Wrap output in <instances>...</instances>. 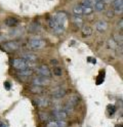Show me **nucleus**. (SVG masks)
<instances>
[{"label": "nucleus", "mask_w": 123, "mask_h": 127, "mask_svg": "<svg viewBox=\"0 0 123 127\" xmlns=\"http://www.w3.org/2000/svg\"><path fill=\"white\" fill-rule=\"evenodd\" d=\"M73 12H74V14H76V15L83 14V7H82L81 5H77V6H75L73 8Z\"/></svg>", "instance_id": "nucleus-19"}, {"label": "nucleus", "mask_w": 123, "mask_h": 127, "mask_svg": "<svg viewBox=\"0 0 123 127\" xmlns=\"http://www.w3.org/2000/svg\"><path fill=\"white\" fill-rule=\"evenodd\" d=\"M0 127H7V125L4 123V122H2V121H0Z\"/></svg>", "instance_id": "nucleus-30"}, {"label": "nucleus", "mask_w": 123, "mask_h": 127, "mask_svg": "<svg viewBox=\"0 0 123 127\" xmlns=\"http://www.w3.org/2000/svg\"><path fill=\"white\" fill-rule=\"evenodd\" d=\"M82 34H83L84 37H88L92 34V29L90 28L89 26H84L82 28Z\"/></svg>", "instance_id": "nucleus-17"}, {"label": "nucleus", "mask_w": 123, "mask_h": 127, "mask_svg": "<svg viewBox=\"0 0 123 127\" xmlns=\"http://www.w3.org/2000/svg\"><path fill=\"white\" fill-rule=\"evenodd\" d=\"M106 8V4L104 1H95L94 2V9L96 11H103Z\"/></svg>", "instance_id": "nucleus-15"}, {"label": "nucleus", "mask_w": 123, "mask_h": 127, "mask_svg": "<svg viewBox=\"0 0 123 127\" xmlns=\"http://www.w3.org/2000/svg\"><path fill=\"white\" fill-rule=\"evenodd\" d=\"M52 97L53 98H56V99H60L62 97H64L66 95V89L63 88V87H56V88H54L52 90Z\"/></svg>", "instance_id": "nucleus-7"}, {"label": "nucleus", "mask_w": 123, "mask_h": 127, "mask_svg": "<svg viewBox=\"0 0 123 127\" xmlns=\"http://www.w3.org/2000/svg\"><path fill=\"white\" fill-rule=\"evenodd\" d=\"M12 67L18 70V71H22V70H26L29 67L28 62H26L24 59H14L12 61Z\"/></svg>", "instance_id": "nucleus-2"}, {"label": "nucleus", "mask_w": 123, "mask_h": 127, "mask_svg": "<svg viewBox=\"0 0 123 127\" xmlns=\"http://www.w3.org/2000/svg\"><path fill=\"white\" fill-rule=\"evenodd\" d=\"M114 4V10L116 12H122L123 9V0H115L113 2Z\"/></svg>", "instance_id": "nucleus-14"}, {"label": "nucleus", "mask_w": 123, "mask_h": 127, "mask_svg": "<svg viewBox=\"0 0 123 127\" xmlns=\"http://www.w3.org/2000/svg\"><path fill=\"white\" fill-rule=\"evenodd\" d=\"M92 11H93V9H92L91 6H84L83 7V13L84 14H90V13H92Z\"/></svg>", "instance_id": "nucleus-25"}, {"label": "nucleus", "mask_w": 123, "mask_h": 127, "mask_svg": "<svg viewBox=\"0 0 123 127\" xmlns=\"http://www.w3.org/2000/svg\"><path fill=\"white\" fill-rule=\"evenodd\" d=\"M73 20H74V23L76 24V26H78V27L82 26V24H83V21H82V19L80 18V15H76Z\"/></svg>", "instance_id": "nucleus-23"}, {"label": "nucleus", "mask_w": 123, "mask_h": 127, "mask_svg": "<svg viewBox=\"0 0 123 127\" xmlns=\"http://www.w3.org/2000/svg\"><path fill=\"white\" fill-rule=\"evenodd\" d=\"M53 74L55 75V76H62V74H63V71H62V68H60V67H54L53 68Z\"/></svg>", "instance_id": "nucleus-24"}, {"label": "nucleus", "mask_w": 123, "mask_h": 127, "mask_svg": "<svg viewBox=\"0 0 123 127\" xmlns=\"http://www.w3.org/2000/svg\"><path fill=\"white\" fill-rule=\"evenodd\" d=\"M49 26H50V28L53 29V30L57 28V22H56V19H55L54 15L51 17L50 20H49Z\"/></svg>", "instance_id": "nucleus-20"}, {"label": "nucleus", "mask_w": 123, "mask_h": 127, "mask_svg": "<svg viewBox=\"0 0 123 127\" xmlns=\"http://www.w3.org/2000/svg\"><path fill=\"white\" fill-rule=\"evenodd\" d=\"M108 23H107L106 21H98L96 24H95V28L98 32H105L107 29H108Z\"/></svg>", "instance_id": "nucleus-10"}, {"label": "nucleus", "mask_w": 123, "mask_h": 127, "mask_svg": "<svg viewBox=\"0 0 123 127\" xmlns=\"http://www.w3.org/2000/svg\"><path fill=\"white\" fill-rule=\"evenodd\" d=\"M79 100H80V98L77 96V95H74V96H71L70 98H69V100H68V102L70 105H72L73 107H75L78 102H79Z\"/></svg>", "instance_id": "nucleus-18"}, {"label": "nucleus", "mask_w": 123, "mask_h": 127, "mask_svg": "<svg viewBox=\"0 0 123 127\" xmlns=\"http://www.w3.org/2000/svg\"><path fill=\"white\" fill-rule=\"evenodd\" d=\"M52 117L55 120H66L68 117V113H66L64 110L60 109V110H55L52 113Z\"/></svg>", "instance_id": "nucleus-6"}, {"label": "nucleus", "mask_w": 123, "mask_h": 127, "mask_svg": "<svg viewBox=\"0 0 123 127\" xmlns=\"http://www.w3.org/2000/svg\"><path fill=\"white\" fill-rule=\"evenodd\" d=\"M50 63L52 64V65H53V64H54V65H56V64H57V61H55V60H51Z\"/></svg>", "instance_id": "nucleus-32"}, {"label": "nucleus", "mask_w": 123, "mask_h": 127, "mask_svg": "<svg viewBox=\"0 0 123 127\" xmlns=\"http://www.w3.org/2000/svg\"><path fill=\"white\" fill-rule=\"evenodd\" d=\"M36 72L39 74V76H44V77H48V78L51 77V71H50V69H49L47 66H45V65L40 66L36 70Z\"/></svg>", "instance_id": "nucleus-5"}, {"label": "nucleus", "mask_w": 123, "mask_h": 127, "mask_svg": "<svg viewBox=\"0 0 123 127\" xmlns=\"http://www.w3.org/2000/svg\"><path fill=\"white\" fill-rule=\"evenodd\" d=\"M122 24H123V21H122V20H120V22L118 23V27H119L120 29H122Z\"/></svg>", "instance_id": "nucleus-31"}, {"label": "nucleus", "mask_w": 123, "mask_h": 127, "mask_svg": "<svg viewBox=\"0 0 123 127\" xmlns=\"http://www.w3.org/2000/svg\"><path fill=\"white\" fill-rule=\"evenodd\" d=\"M113 40L116 42L117 44H118V43L121 44V43H122V40H123L122 35H121V34H120V35H119V34H114V36H113Z\"/></svg>", "instance_id": "nucleus-22"}, {"label": "nucleus", "mask_w": 123, "mask_h": 127, "mask_svg": "<svg viewBox=\"0 0 123 127\" xmlns=\"http://www.w3.org/2000/svg\"><path fill=\"white\" fill-rule=\"evenodd\" d=\"M92 4H94V0H82L81 2V6H91L92 7Z\"/></svg>", "instance_id": "nucleus-21"}, {"label": "nucleus", "mask_w": 123, "mask_h": 127, "mask_svg": "<svg viewBox=\"0 0 123 127\" xmlns=\"http://www.w3.org/2000/svg\"><path fill=\"white\" fill-rule=\"evenodd\" d=\"M23 59L26 62H28V63H35L38 58L36 57L35 54H33V53H25L23 55Z\"/></svg>", "instance_id": "nucleus-13"}, {"label": "nucleus", "mask_w": 123, "mask_h": 127, "mask_svg": "<svg viewBox=\"0 0 123 127\" xmlns=\"http://www.w3.org/2000/svg\"><path fill=\"white\" fill-rule=\"evenodd\" d=\"M28 46L32 50H38V49L43 48L45 46V41L40 38H32L28 42Z\"/></svg>", "instance_id": "nucleus-1"}, {"label": "nucleus", "mask_w": 123, "mask_h": 127, "mask_svg": "<svg viewBox=\"0 0 123 127\" xmlns=\"http://www.w3.org/2000/svg\"><path fill=\"white\" fill-rule=\"evenodd\" d=\"M115 107L114 106H109V113H110V115H113L114 113H115Z\"/></svg>", "instance_id": "nucleus-27"}, {"label": "nucleus", "mask_w": 123, "mask_h": 127, "mask_svg": "<svg viewBox=\"0 0 123 127\" xmlns=\"http://www.w3.org/2000/svg\"><path fill=\"white\" fill-rule=\"evenodd\" d=\"M39 118L41 119V121L45 122V121H47L48 119H49V116L46 113H39Z\"/></svg>", "instance_id": "nucleus-26"}, {"label": "nucleus", "mask_w": 123, "mask_h": 127, "mask_svg": "<svg viewBox=\"0 0 123 127\" xmlns=\"http://www.w3.org/2000/svg\"><path fill=\"white\" fill-rule=\"evenodd\" d=\"M20 47H21V44L18 41H7L3 43V48L8 52L16 51L18 49H20Z\"/></svg>", "instance_id": "nucleus-3"}, {"label": "nucleus", "mask_w": 123, "mask_h": 127, "mask_svg": "<svg viewBox=\"0 0 123 127\" xmlns=\"http://www.w3.org/2000/svg\"><path fill=\"white\" fill-rule=\"evenodd\" d=\"M32 70H29V69H26V70H22V71H19L18 75L20 77H23V78H27V77H30L32 75Z\"/></svg>", "instance_id": "nucleus-16"}, {"label": "nucleus", "mask_w": 123, "mask_h": 127, "mask_svg": "<svg viewBox=\"0 0 123 127\" xmlns=\"http://www.w3.org/2000/svg\"><path fill=\"white\" fill-rule=\"evenodd\" d=\"M107 15H108L109 18H111V19H112V18L114 17V10H109V11H108V13H107Z\"/></svg>", "instance_id": "nucleus-28"}, {"label": "nucleus", "mask_w": 123, "mask_h": 127, "mask_svg": "<svg viewBox=\"0 0 123 127\" xmlns=\"http://www.w3.org/2000/svg\"><path fill=\"white\" fill-rule=\"evenodd\" d=\"M46 127H68V124L65 120H54L48 122Z\"/></svg>", "instance_id": "nucleus-8"}, {"label": "nucleus", "mask_w": 123, "mask_h": 127, "mask_svg": "<svg viewBox=\"0 0 123 127\" xmlns=\"http://www.w3.org/2000/svg\"><path fill=\"white\" fill-rule=\"evenodd\" d=\"M49 82H50V78L44 77V76H37L33 79V81H32V83L34 85H39V86L48 85Z\"/></svg>", "instance_id": "nucleus-4"}, {"label": "nucleus", "mask_w": 123, "mask_h": 127, "mask_svg": "<svg viewBox=\"0 0 123 127\" xmlns=\"http://www.w3.org/2000/svg\"><path fill=\"white\" fill-rule=\"evenodd\" d=\"M34 102L39 108H47L49 106V99L46 97H38L35 99Z\"/></svg>", "instance_id": "nucleus-9"}, {"label": "nucleus", "mask_w": 123, "mask_h": 127, "mask_svg": "<svg viewBox=\"0 0 123 127\" xmlns=\"http://www.w3.org/2000/svg\"><path fill=\"white\" fill-rule=\"evenodd\" d=\"M31 92L32 93H35V94H42L45 92V89H44V87L43 86H39V85H34L33 84L31 86V88H30Z\"/></svg>", "instance_id": "nucleus-12"}, {"label": "nucleus", "mask_w": 123, "mask_h": 127, "mask_svg": "<svg viewBox=\"0 0 123 127\" xmlns=\"http://www.w3.org/2000/svg\"><path fill=\"white\" fill-rule=\"evenodd\" d=\"M19 20L16 18H13V17H8L6 20H5V25L8 26V27H16L19 25Z\"/></svg>", "instance_id": "nucleus-11"}, {"label": "nucleus", "mask_w": 123, "mask_h": 127, "mask_svg": "<svg viewBox=\"0 0 123 127\" xmlns=\"http://www.w3.org/2000/svg\"><path fill=\"white\" fill-rule=\"evenodd\" d=\"M4 87H5L7 90H9V89H10V84H9V82H4Z\"/></svg>", "instance_id": "nucleus-29"}]
</instances>
